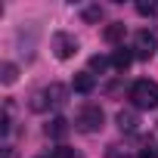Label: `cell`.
<instances>
[{
	"instance_id": "1",
	"label": "cell",
	"mask_w": 158,
	"mask_h": 158,
	"mask_svg": "<svg viewBox=\"0 0 158 158\" xmlns=\"http://www.w3.org/2000/svg\"><path fill=\"white\" fill-rule=\"evenodd\" d=\"M130 102L133 109H158V84L143 77V81H133L130 87Z\"/></svg>"
},
{
	"instance_id": "2",
	"label": "cell",
	"mask_w": 158,
	"mask_h": 158,
	"mask_svg": "<svg viewBox=\"0 0 158 158\" xmlns=\"http://www.w3.org/2000/svg\"><path fill=\"white\" fill-rule=\"evenodd\" d=\"M102 121H106V115H102L99 106H84L81 112H77V118H74V127L81 133H96L102 127Z\"/></svg>"
},
{
	"instance_id": "3",
	"label": "cell",
	"mask_w": 158,
	"mask_h": 158,
	"mask_svg": "<svg viewBox=\"0 0 158 158\" xmlns=\"http://www.w3.org/2000/svg\"><path fill=\"white\" fill-rule=\"evenodd\" d=\"M158 50V37L152 31H136L133 34V56L136 59H152Z\"/></svg>"
},
{
	"instance_id": "4",
	"label": "cell",
	"mask_w": 158,
	"mask_h": 158,
	"mask_svg": "<svg viewBox=\"0 0 158 158\" xmlns=\"http://www.w3.org/2000/svg\"><path fill=\"white\" fill-rule=\"evenodd\" d=\"M53 50H56L59 59H71V56L77 53V40H74V34L56 31V34H53Z\"/></svg>"
},
{
	"instance_id": "5",
	"label": "cell",
	"mask_w": 158,
	"mask_h": 158,
	"mask_svg": "<svg viewBox=\"0 0 158 158\" xmlns=\"http://www.w3.org/2000/svg\"><path fill=\"white\" fill-rule=\"evenodd\" d=\"M118 127H121L124 133H136V127H139L136 112H133V109H121V112H118Z\"/></svg>"
},
{
	"instance_id": "6",
	"label": "cell",
	"mask_w": 158,
	"mask_h": 158,
	"mask_svg": "<svg viewBox=\"0 0 158 158\" xmlns=\"http://www.w3.org/2000/svg\"><path fill=\"white\" fill-rule=\"evenodd\" d=\"M124 22H112V25H106V31H102V37H106V44H121L124 40Z\"/></svg>"
},
{
	"instance_id": "7",
	"label": "cell",
	"mask_w": 158,
	"mask_h": 158,
	"mask_svg": "<svg viewBox=\"0 0 158 158\" xmlns=\"http://www.w3.org/2000/svg\"><path fill=\"white\" fill-rule=\"evenodd\" d=\"M44 96H47V102H50V106H62V102H65V96H68V90H65L62 84H50V87L44 90Z\"/></svg>"
},
{
	"instance_id": "8",
	"label": "cell",
	"mask_w": 158,
	"mask_h": 158,
	"mask_svg": "<svg viewBox=\"0 0 158 158\" xmlns=\"http://www.w3.org/2000/svg\"><path fill=\"white\" fill-rule=\"evenodd\" d=\"M130 62H133V50H124V47H121V50H115V53H112V68L124 71Z\"/></svg>"
},
{
	"instance_id": "9",
	"label": "cell",
	"mask_w": 158,
	"mask_h": 158,
	"mask_svg": "<svg viewBox=\"0 0 158 158\" xmlns=\"http://www.w3.org/2000/svg\"><path fill=\"white\" fill-rule=\"evenodd\" d=\"M68 130H71V127H68V121H65V118H53V121L47 124V136H53V139H62Z\"/></svg>"
},
{
	"instance_id": "10",
	"label": "cell",
	"mask_w": 158,
	"mask_h": 158,
	"mask_svg": "<svg viewBox=\"0 0 158 158\" xmlns=\"http://www.w3.org/2000/svg\"><path fill=\"white\" fill-rule=\"evenodd\" d=\"M93 84H96V77H93L90 71L74 74V90H77V93H90V90H93Z\"/></svg>"
},
{
	"instance_id": "11",
	"label": "cell",
	"mask_w": 158,
	"mask_h": 158,
	"mask_svg": "<svg viewBox=\"0 0 158 158\" xmlns=\"http://www.w3.org/2000/svg\"><path fill=\"white\" fill-rule=\"evenodd\" d=\"M139 16H158V0H136Z\"/></svg>"
},
{
	"instance_id": "12",
	"label": "cell",
	"mask_w": 158,
	"mask_h": 158,
	"mask_svg": "<svg viewBox=\"0 0 158 158\" xmlns=\"http://www.w3.org/2000/svg\"><path fill=\"white\" fill-rule=\"evenodd\" d=\"M16 74H19V71H16L13 62H3V65H0V81H3V84H13V81H16Z\"/></svg>"
},
{
	"instance_id": "13",
	"label": "cell",
	"mask_w": 158,
	"mask_h": 158,
	"mask_svg": "<svg viewBox=\"0 0 158 158\" xmlns=\"http://www.w3.org/2000/svg\"><path fill=\"white\" fill-rule=\"evenodd\" d=\"M106 68H109V59H106V56H93V59H90V74H93V71H106Z\"/></svg>"
},
{
	"instance_id": "14",
	"label": "cell",
	"mask_w": 158,
	"mask_h": 158,
	"mask_svg": "<svg viewBox=\"0 0 158 158\" xmlns=\"http://www.w3.org/2000/svg\"><path fill=\"white\" fill-rule=\"evenodd\" d=\"M99 19H102V10L99 6H87L84 10V22H99Z\"/></svg>"
},
{
	"instance_id": "15",
	"label": "cell",
	"mask_w": 158,
	"mask_h": 158,
	"mask_svg": "<svg viewBox=\"0 0 158 158\" xmlns=\"http://www.w3.org/2000/svg\"><path fill=\"white\" fill-rule=\"evenodd\" d=\"M53 158H77V152L68 146H59V149H53Z\"/></svg>"
},
{
	"instance_id": "16",
	"label": "cell",
	"mask_w": 158,
	"mask_h": 158,
	"mask_svg": "<svg viewBox=\"0 0 158 158\" xmlns=\"http://www.w3.org/2000/svg\"><path fill=\"white\" fill-rule=\"evenodd\" d=\"M139 158H158V149L149 143V146H143V152H139Z\"/></svg>"
}]
</instances>
